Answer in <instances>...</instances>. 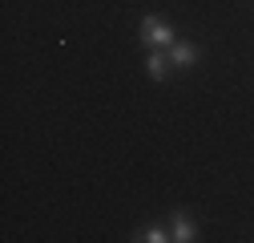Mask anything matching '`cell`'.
<instances>
[{
    "label": "cell",
    "mask_w": 254,
    "mask_h": 243,
    "mask_svg": "<svg viewBox=\"0 0 254 243\" xmlns=\"http://www.w3.org/2000/svg\"><path fill=\"white\" fill-rule=\"evenodd\" d=\"M178 37H174V28L166 20H157V16H145L141 20V45L145 49H170Z\"/></svg>",
    "instance_id": "6da1fadb"
},
{
    "label": "cell",
    "mask_w": 254,
    "mask_h": 243,
    "mask_svg": "<svg viewBox=\"0 0 254 243\" xmlns=\"http://www.w3.org/2000/svg\"><path fill=\"white\" fill-rule=\"evenodd\" d=\"M170 53H162V49H149V61H145V73L153 77V81H166L170 77Z\"/></svg>",
    "instance_id": "7a4b0ae2"
},
{
    "label": "cell",
    "mask_w": 254,
    "mask_h": 243,
    "mask_svg": "<svg viewBox=\"0 0 254 243\" xmlns=\"http://www.w3.org/2000/svg\"><path fill=\"white\" fill-rule=\"evenodd\" d=\"M170 61H174L178 69H190V65L198 61V45H190V41L182 45V41H174V45H170Z\"/></svg>",
    "instance_id": "3957f363"
},
{
    "label": "cell",
    "mask_w": 254,
    "mask_h": 243,
    "mask_svg": "<svg viewBox=\"0 0 254 243\" xmlns=\"http://www.w3.org/2000/svg\"><path fill=\"white\" fill-rule=\"evenodd\" d=\"M170 239H178V243H190V239H198V235H194V223H190L186 215H178V219H174V235H170Z\"/></svg>",
    "instance_id": "277c9868"
},
{
    "label": "cell",
    "mask_w": 254,
    "mask_h": 243,
    "mask_svg": "<svg viewBox=\"0 0 254 243\" xmlns=\"http://www.w3.org/2000/svg\"><path fill=\"white\" fill-rule=\"evenodd\" d=\"M141 239H145V243H166V239H170V235H166V231H162V227H149V231H145V235H141Z\"/></svg>",
    "instance_id": "5b68a950"
}]
</instances>
